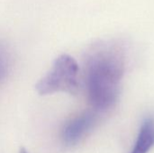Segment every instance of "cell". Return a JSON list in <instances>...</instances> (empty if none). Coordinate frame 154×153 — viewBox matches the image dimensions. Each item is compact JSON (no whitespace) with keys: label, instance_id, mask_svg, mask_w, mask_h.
Returning a JSON list of instances; mask_svg holds the SVG:
<instances>
[{"label":"cell","instance_id":"cell-1","mask_svg":"<svg viewBox=\"0 0 154 153\" xmlns=\"http://www.w3.org/2000/svg\"><path fill=\"white\" fill-rule=\"evenodd\" d=\"M125 54L113 43H98L88 52L85 82L89 103L97 112L109 110L116 104L125 72Z\"/></svg>","mask_w":154,"mask_h":153},{"label":"cell","instance_id":"cell-2","mask_svg":"<svg viewBox=\"0 0 154 153\" xmlns=\"http://www.w3.org/2000/svg\"><path fill=\"white\" fill-rule=\"evenodd\" d=\"M79 68L73 57L60 55L50 70L38 81L35 87L42 96L57 92L76 94L79 88Z\"/></svg>","mask_w":154,"mask_h":153},{"label":"cell","instance_id":"cell-3","mask_svg":"<svg viewBox=\"0 0 154 153\" xmlns=\"http://www.w3.org/2000/svg\"><path fill=\"white\" fill-rule=\"evenodd\" d=\"M97 111H86L69 120L61 132L64 146L71 148L78 145L91 132L97 121Z\"/></svg>","mask_w":154,"mask_h":153},{"label":"cell","instance_id":"cell-4","mask_svg":"<svg viewBox=\"0 0 154 153\" xmlns=\"http://www.w3.org/2000/svg\"><path fill=\"white\" fill-rule=\"evenodd\" d=\"M153 146L154 119L149 117L143 121L131 153H149Z\"/></svg>","mask_w":154,"mask_h":153},{"label":"cell","instance_id":"cell-5","mask_svg":"<svg viewBox=\"0 0 154 153\" xmlns=\"http://www.w3.org/2000/svg\"><path fill=\"white\" fill-rule=\"evenodd\" d=\"M10 69V54L5 45L0 41V82L4 80Z\"/></svg>","mask_w":154,"mask_h":153},{"label":"cell","instance_id":"cell-6","mask_svg":"<svg viewBox=\"0 0 154 153\" xmlns=\"http://www.w3.org/2000/svg\"><path fill=\"white\" fill-rule=\"evenodd\" d=\"M19 153H29L24 148H21L20 149V151H19Z\"/></svg>","mask_w":154,"mask_h":153}]
</instances>
